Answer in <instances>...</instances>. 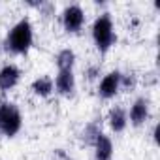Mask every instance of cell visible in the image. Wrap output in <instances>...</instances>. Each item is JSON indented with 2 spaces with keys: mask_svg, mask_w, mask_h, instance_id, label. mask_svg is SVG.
<instances>
[{
  "mask_svg": "<svg viewBox=\"0 0 160 160\" xmlns=\"http://www.w3.org/2000/svg\"><path fill=\"white\" fill-rule=\"evenodd\" d=\"M83 23H85V13L81 6L72 4L62 12V25L66 32H79L83 28Z\"/></svg>",
  "mask_w": 160,
  "mask_h": 160,
  "instance_id": "cell-4",
  "label": "cell"
},
{
  "mask_svg": "<svg viewBox=\"0 0 160 160\" xmlns=\"http://www.w3.org/2000/svg\"><path fill=\"white\" fill-rule=\"evenodd\" d=\"M55 89L57 92H60L62 96H72L75 91V77H73V70H62L57 73L55 79Z\"/></svg>",
  "mask_w": 160,
  "mask_h": 160,
  "instance_id": "cell-6",
  "label": "cell"
},
{
  "mask_svg": "<svg viewBox=\"0 0 160 160\" xmlns=\"http://www.w3.org/2000/svg\"><path fill=\"white\" fill-rule=\"evenodd\" d=\"M21 126H23V117L19 108L12 102H2L0 104V132L6 138H13L17 136Z\"/></svg>",
  "mask_w": 160,
  "mask_h": 160,
  "instance_id": "cell-3",
  "label": "cell"
},
{
  "mask_svg": "<svg viewBox=\"0 0 160 160\" xmlns=\"http://www.w3.org/2000/svg\"><path fill=\"white\" fill-rule=\"evenodd\" d=\"M134 85H136V75H134V73H126V75L121 73V87H124V89H134Z\"/></svg>",
  "mask_w": 160,
  "mask_h": 160,
  "instance_id": "cell-14",
  "label": "cell"
},
{
  "mask_svg": "<svg viewBox=\"0 0 160 160\" xmlns=\"http://www.w3.org/2000/svg\"><path fill=\"white\" fill-rule=\"evenodd\" d=\"M100 134H102L100 126H98L96 122H89V124L85 126V130H83V143L94 147V143H96V139H98Z\"/></svg>",
  "mask_w": 160,
  "mask_h": 160,
  "instance_id": "cell-13",
  "label": "cell"
},
{
  "mask_svg": "<svg viewBox=\"0 0 160 160\" xmlns=\"http://www.w3.org/2000/svg\"><path fill=\"white\" fill-rule=\"evenodd\" d=\"M92 40H94L100 53H106L115 43L113 21H111L109 13H102L100 17H96V21L92 25Z\"/></svg>",
  "mask_w": 160,
  "mask_h": 160,
  "instance_id": "cell-2",
  "label": "cell"
},
{
  "mask_svg": "<svg viewBox=\"0 0 160 160\" xmlns=\"http://www.w3.org/2000/svg\"><path fill=\"white\" fill-rule=\"evenodd\" d=\"M53 91H55V85H53L51 77H38L32 81V92L42 96V98H47Z\"/></svg>",
  "mask_w": 160,
  "mask_h": 160,
  "instance_id": "cell-11",
  "label": "cell"
},
{
  "mask_svg": "<svg viewBox=\"0 0 160 160\" xmlns=\"http://www.w3.org/2000/svg\"><path fill=\"white\" fill-rule=\"evenodd\" d=\"M113 156V143L106 134H100L94 143V158L96 160H111Z\"/></svg>",
  "mask_w": 160,
  "mask_h": 160,
  "instance_id": "cell-9",
  "label": "cell"
},
{
  "mask_svg": "<svg viewBox=\"0 0 160 160\" xmlns=\"http://www.w3.org/2000/svg\"><path fill=\"white\" fill-rule=\"evenodd\" d=\"M147 119H149V100L138 98L130 108V122L134 126H141Z\"/></svg>",
  "mask_w": 160,
  "mask_h": 160,
  "instance_id": "cell-8",
  "label": "cell"
},
{
  "mask_svg": "<svg viewBox=\"0 0 160 160\" xmlns=\"http://www.w3.org/2000/svg\"><path fill=\"white\" fill-rule=\"evenodd\" d=\"M108 121H109V126H111L113 132H122L126 128V124H128V115H126V111L122 108L117 106V108H113L109 111Z\"/></svg>",
  "mask_w": 160,
  "mask_h": 160,
  "instance_id": "cell-10",
  "label": "cell"
},
{
  "mask_svg": "<svg viewBox=\"0 0 160 160\" xmlns=\"http://www.w3.org/2000/svg\"><path fill=\"white\" fill-rule=\"evenodd\" d=\"M121 89V72H109L108 75H104V79L100 81V87H98V94L104 98V100H109L113 98Z\"/></svg>",
  "mask_w": 160,
  "mask_h": 160,
  "instance_id": "cell-5",
  "label": "cell"
},
{
  "mask_svg": "<svg viewBox=\"0 0 160 160\" xmlns=\"http://www.w3.org/2000/svg\"><path fill=\"white\" fill-rule=\"evenodd\" d=\"M57 66H58V72L62 70H73V64H75V53L72 49H60L57 53Z\"/></svg>",
  "mask_w": 160,
  "mask_h": 160,
  "instance_id": "cell-12",
  "label": "cell"
},
{
  "mask_svg": "<svg viewBox=\"0 0 160 160\" xmlns=\"http://www.w3.org/2000/svg\"><path fill=\"white\" fill-rule=\"evenodd\" d=\"M19 77H21L19 68L15 64H6L2 70H0V91L2 92L12 91L19 83Z\"/></svg>",
  "mask_w": 160,
  "mask_h": 160,
  "instance_id": "cell-7",
  "label": "cell"
},
{
  "mask_svg": "<svg viewBox=\"0 0 160 160\" xmlns=\"http://www.w3.org/2000/svg\"><path fill=\"white\" fill-rule=\"evenodd\" d=\"M32 40H34V32H32V25L28 19H21L17 25H13V28L10 30L8 38H6V47L12 53L17 55H25L30 47H32Z\"/></svg>",
  "mask_w": 160,
  "mask_h": 160,
  "instance_id": "cell-1",
  "label": "cell"
}]
</instances>
